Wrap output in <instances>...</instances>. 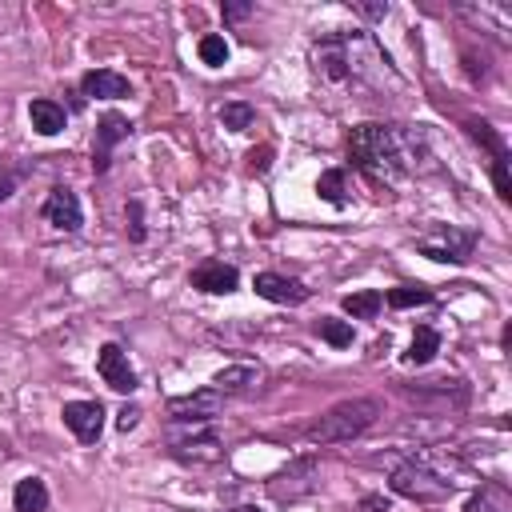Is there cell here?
I'll list each match as a JSON object with an SVG mask.
<instances>
[{"mask_svg": "<svg viewBox=\"0 0 512 512\" xmlns=\"http://www.w3.org/2000/svg\"><path fill=\"white\" fill-rule=\"evenodd\" d=\"M188 284L200 288V292H212V296H228V292H236L240 272H236L232 264H224V260H204V264L192 268Z\"/></svg>", "mask_w": 512, "mask_h": 512, "instance_id": "10", "label": "cell"}, {"mask_svg": "<svg viewBox=\"0 0 512 512\" xmlns=\"http://www.w3.org/2000/svg\"><path fill=\"white\" fill-rule=\"evenodd\" d=\"M44 220L60 232H76L84 224V212H80V200L72 188H52L48 200H44Z\"/></svg>", "mask_w": 512, "mask_h": 512, "instance_id": "11", "label": "cell"}, {"mask_svg": "<svg viewBox=\"0 0 512 512\" xmlns=\"http://www.w3.org/2000/svg\"><path fill=\"white\" fill-rule=\"evenodd\" d=\"M356 8H360V12L368 16V20H380V16L388 12V4H356Z\"/></svg>", "mask_w": 512, "mask_h": 512, "instance_id": "33", "label": "cell"}, {"mask_svg": "<svg viewBox=\"0 0 512 512\" xmlns=\"http://www.w3.org/2000/svg\"><path fill=\"white\" fill-rule=\"evenodd\" d=\"M380 416V400L376 396H352V400H340L332 404L312 428H308V440L312 444H344V440H356L360 432H368Z\"/></svg>", "mask_w": 512, "mask_h": 512, "instance_id": "2", "label": "cell"}, {"mask_svg": "<svg viewBox=\"0 0 512 512\" xmlns=\"http://www.w3.org/2000/svg\"><path fill=\"white\" fill-rule=\"evenodd\" d=\"M268 164H272V148H252L248 152V168L252 172H268Z\"/></svg>", "mask_w": 512, "mask_h": 512, "instance_id": "29", "label": "cell"}, {"mask_svg": "<svg viewBox=\"0 0 512 512\" xmlns=\"http://www.w3.org/2000/svg\"><path fill=\"white\" fill-rule=\"evenodd\" d=\"M380 308H384V292H376V288H364V292L344 296V312H348L352 320H372Z\"/></svg>", "mask_w": 512, "mask_h": 512, "instance_id": "17", "label": "cell"}, {"mask_svg": "<svg viewBox=\"0 0 512 512\" xmlns=\"http://www.w3.org/2000/svg\"><path fill=\"white\" fill-rule=\"evenodd\" d=\"M316 192H320V200H328L332 208H344V204H348V192H344V168H328V172H320Z\"/></svg>", "mask_w": 512, "mask_h": 512, "instance_id": "20", "label": "cell"}, {"mask_svg": "<svg viewBox=\"0 0 512 512\" xmlns=\"http://www.w3.org/2000/svg\"><path fill=\"white\" fill-rule=\"evenodd\" d=\"M68 432L80 440V444H96L100 432H104V404L100 400H68L60 408Z\"/></svg>", "mask_w": 512, "mask_h": 512, "instance_id": "6", "label": "cell"}, {"mask_svg": "<svg viewBox=\"0 0 512 512\" xmlns=\"http://www.w3.org/2000/svg\"><path fill=\"white\" fill-rule=\"evenodd\" d=\"M464 512H508V500H504V492H496V488H480V492L468 496Z\"/></svg>", "mask_w": 512, "mask_h": 512, "instance_id": "24", "label": "cell"}, {"mask_svg": "<svg viewBox=\"0 0 512 512\" xmlns=\"http://www.w3.org/2000/svg\"><path fill=\"white\" fill-rule=\"evenodd\" d=\"M128 132H132V120H128V116H120V112H104V116H100V124H96V148H92V168H96V172L108 168L112 148H116L120 140H128Z\"/></svg>", "mask_w": 512, "mask_h": 512, "instance_id": "9", "label": "cell"}, {"mask_svg": "<svg viewBox=\"0 0 512 512\" xmlns=\"http://www.w3.org/2000/svg\"><path fill=\"white\" fill-rule=\"evenodd\" d=\"M320 336L332 344V348H348L352 344V324L348 320H320Z\"/></svg>", "mask_w": 512, "mask_h": 512, "instance_id": "25", "label": "cell"}, {"mask_svg": "<svg viewBox=\"0 0 512 512\" xmlns=\"http://www.w3.org/2000/svg\"><path fill=\"white\" fill-rule=\"evenodd\" d=\"M96 372H100V380H104L108 388H116V392H132V388H136V368L128 364V352H124L120 344H104V348L96 352Z\"/></svg>", "mask_w": 512, "mask_h": 512, "instance_id": "8", "label": "cell"}, {"mask_svg": "<svg viewBox=\"0 0 512 512\" xmlns=\"http://www.w3.org/2000/svg\"><path fill=\"white\" fill-rule=\"evenodd\" d=\"M136 424H140V408H136V404H124L120 416H116V428H120V432H132Z\"/></svg>", "mask_w": 512, "mask_h": 512, "instance_id": "28", "label": "cell"}, {"mask_svg": "<svg viewBox=\"0 0 512 512\" xmlns=\"http://www.w3.org/2000/svg\"><path fill=\"white\" fill-rule=\"evenodd\" d=\"M196 52H200V60H204L208 68H220V64H228V40H224V36H216V32L200 36Z\"/></svg>", "mask_w": 512, "mask_h": 512, "instance_id": "23", "label": "cell"}, {"mask_svg": "<svg viewBox=\"0 0 512 512\" xmlns=\"http://www.w3.org/2000/svg\"><path fill=\"white\" fill-rule=\"evenodd\" d=\"M28 120H32V128L40 132V136H56V132H64V108L56 104V100H48V96H40V100H32L28 104Z\"/></svg>", "mask_w": 512, "mask_h": 512, "instance_id": "14", "label": "cell"}, {"mask_svg": "<svg viewBox=\"0 0 512 512\" xmlns=\"http://www.w3.org/2000/svg\"><path fill=\"white\" fill-rule=\"evenodd\" d=\"M252 384H260V368H252V364H232V368H220L212 376L216 392H248Z\"/></svg>", "mask_w": 512, "mask_h": 512, "instance_id": "16", "label": "cell"}, {"mask_svg": "<svg viewBox=\"0 0 512 512\" xmlns=\"http://www.w3.org/2000/svg\"><path fill=\"white\" fill-rule=\"evenodd\" d=\"M492 184L500 200H512V180H508V160H492Z\"/></svg>", "mask_w": 512, "mask_h": 512, "instance_id": "26", "label": "cell"}, {"mask_svg": "<svg viewBox=\"0 0 512 512\" xmlns=\"http://www.w3.org/2000/svg\"><path fill=\"white\" fill-rule=\"evenodd\" d=\"M80 92H84V96H96V100H120V96H128L132 88H128V80H124L120 72H112V68H92V72L80 76Z\"/></svg>", "mask_w": 512, "mask_h": 512, "instance_id": "13", "label": "cell"}, {"mask_svg": "<svg viewBox=\"0 0 512 512\" xmlns=\"http://www.w3.org/2000/svg\"><path fill=\"white\" fill-rule=\"evenodd\" d=\"M420 132L396 128V124H356L348 132V152L356 168L376 184H400L416 168Z\"/></svg>", "mask_w": 512, "mask_h": 512, "instance_id": "1", "label": "cell"}, {"mask_svg": "<svg viewBox=\"0 0 512 512\" xmlns=\"http://www.w3.org/2000/svg\"><path fill=\"white\" fill-rule=\"evenodd\" d=\"M48 508V488L40 476H24L12 488V512H44Z\"/></svg>", "mask_w": 512, "mask_h": 512, "instance_id": "15", "label": "cell"}, {"mask_svg": "<svg viewBox=\"0 0 512 512\" xmlns=\"http://www.w3.org/2000/svg\"><path fill=\"white\" fill-rule=\"evenodd\" d=\"M252 12V4H224V20H244Z\"/></svg>", "mask_w": 512, "mask_h": 512, "instance_id": "31", "label": "cell"}, {"mask_svg": "<svg viewBox=\"0 0 512 512\" xmlns=\"http://www.w3.org/2000/svg\"><path fill=\"white\" fill-rule=\"evenodd\" d=\"M220 408H224V392H216V388H200V392H188V396H172V400L164 404L168 420H176V424H208V420L220 416Z\"/></svg>", "mask_w": 512, "mask_h": 512, "instance_id": "5", "label": "cell"}, {"mask_svg": "<svg viewBox=\"0 0 512 512\" xmlns=\"http://www.w3.org/2000/svg\"><path fill=\"white\" fill-rule=\"evenodd\" d=\"M220 124L228 128V132H244V128H252V120H256V108L252 104H244V100H232V104H220Z\"/></svg>", "mask_w": 512, "mask_h": 512, "instance_id": "21", "label": "cell"}, {"mask_svg": "<svg viewBox=\"0 0 512 512\" xmlns=\"http://www.w3.org/2000/svg\"><path fill=\"white\" fill-rule=\"evenodd\" d=\"M416 248L428 256V260H440V264H464L476 248V232L468 228H456V224H432L424 236H416Z\"/></svg>", "mask_w": 512, "mask_h": 512, "instance_id": "4", "label": "cell"}, {"mask_svg": "<svg viewBox=\"0 0 512 512\" xmlns=\"http://www.w3.org/2000/svg\"><path fill=\"white\" fill-rule=\"evenodd\" d=\"M124 228H128V240H136V244L144 240V216H140V200H132V204H128V224H124Z\"/></svg>", "mask_w": 512, "mask_h": 512, "instance_id": "27", "label": "cell"}, {"mask_svg": "<svg viewBox=\"0 0 512 512\" xmlns=\"http://www.w3.org/2000/svg\"><path fill=\"white\" fill-rule=\"evenodd\" d=\"M228 512H260V508H252V504H240V508H228Z\"/></svg>", "mask_w": 512, "mask_h": 512, "instance_id": "34", "label": "cell"}, {"mask_svg": "<svg viewBox=\"0 0 512 512\" xmlns=\"http://www.w3.org/2000/svg\"><path fill=\"white\" fill-rule=\"evenodd\" d=\"M172 452H176V460H196V464H216V460H220V444H216V436L184 440V444H176Z\"/></svg>", "mask_w": 512, "mask_h": 512, "instance_id": "19", "label": "cell"}, {"mask_svg": "<svg viewBox=\"0 0 512 512\" xmlns=\"http://www.w3.org/2000/svg\"><path fill=\"white\" fill-rule=\"evenodd\" d=\"M312 476H316V460L312 456L292 460L284 472H276L268 480V492H272V500H300V496L312 492Z\"/></svg>", "mask_w": 512, "mask_h": 512, "instance_id": "7", "label": "cell"}, {"mask_svg": "<svg viewBox=\"0 0 512 512\" xmlns=\"http://www.w3.org/2000/svg\"><path fill=\"white\" fill-rule=\"evenodd\" d=\"M440 352V332L428 324H416L412 332V348H408V364H428Z\"/></svg>", "mask_w": 512, "mask_h": 512, "instance_id": "18", "label": "cell"}, {"mask_svg": "<svg viewBox=\"0 0 512 512\" xmlns=\"http://www.w3.org/2000/svg\"><path fill=\"white\" fill-rule=\"evenodd\" d=\"M16 192V172L12 168H0V200H8Z\"/></svg>", "mask_w": 512, "mask_h": 512, "instance_id": "30", "label": "cell"}, {"mask_svg": "<svg viewBox=\"0 0 512 512\" xmlns=\"http://www.w3.org/2000/svg\"><path fill=\"white\" fill-rule=\"evenodd\" d=\"M360 508H364V512H388V500H384V496H364Z\"/></svg>", "mask_w": 512, "mask_h": 512, "instance_id": "32", "label": "cell"}, {"mask_svg": "<svg viewBox=\"0 0 512 512\" xmlns=\"http://www.w3.org/2000/svg\"><path fill=\"white\" fill-rule=\"evenodd\" d=\"M388 488L396 496L416 500V504H436V500H448L456 492V480H448L444 472L428 468V460H404V464L392 468Z\"/></svg>", "mask_w": 512, "mask_h": 512, "instance_id": "3", "label": "cell"}, {"mask_svg": "<svg viewBox=\"0 0 512 512\" xmlns=\"http://www.w3.org/2000/svg\"><path fill=\"white\" fill-rule=\"evenodd\" d=\"M252 288H256V296H264L272 304H304L308 300V288L292 276H280V272H256Z\"/></svg>", "mask_w": 512, "mask_h": 512, "instance_id": "12", "label": "cell"}, {"mask_svg": "<svg viewBox=\"0 0 512 512\" xmlns=\"http://www.w3.org/2000/svg\"><path fill=\"white\" fill-rule=\"evenodd\" d=\"M384 304H392V308H416V304H432V288H420V284H400V288H388V292H384Z\"/></svg>", "mask_w": 512, "mask_h": 512, "instance_id": "22", "label": "cell"}]
</instances>
